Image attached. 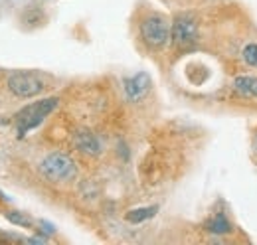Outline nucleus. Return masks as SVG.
<instances>
[{
    "label": "nucleus",
    "instance_id": "5",
    "mask_svg": "<svg viewBox=\"0 0 257 245\" xmlns=\"http://www.w3.org/2000/svg\"><path fill=\"white\" fill-rule=\"evenodd\" d=\"M198 38V22L192 14H178L170 28V40L176 48H188Z\"/></svg>",
    "mask_w": 257,
    "mask_h": 245
},
{
    "label": "nucleus",
    "instance_id": "4",
    "mask_svg": "<svg viewBox=\"0 0 257 245\" xmlns=\"http://www.w3.org/2000/svg\"><path fill=\"white\" fill-rule=\"evenodd\" d=\"M8 89L20 99H30L44 91L46 83L40 75H36L32 71H16L8 77Z\"/></svg>",
    "mask_w": 257,
    "mask_h": 245
},
{
    "label": "nucleus",
    "instance_id": "8",
    "mask_svg": "<svg viewBox=\"0 0 257 245\" xmlns=\"http://www.w3.org/2000/svg\"><path fill=\"white\" fill-rule=\"evenodd\" d=\"M233 89L243 97H257V77L251 75H237L233 79Z\"/></svg>",
    "mask_w": 257,
    "mask_h": 245
},
{
    "label": "nucleus",
    "instance_id": "10",
    "mask_svg": "<svg viewBox=\"0 0 257 245\" xmlns=\"http://www.w3.org/2000/svg\"><path fill=\"white\" fill-rule=\"evenodd\" d=\"M157 212H159L157 206H147V208L131 210V212H127L125 217H127V221H131V223H141V221H145V219H151Z\"/></svg>",
    "mask_w": 257,
    "mask_h": 245
},
{
    "label": "nucleus",
    "instance_id": "6",
    "mask_svg": "<svg viewBox=\"0 0 257 245\" xmlns=\"http://www.w3.org/2000/svg\"><path fill=\"white\" fill-rule=\"evenodd\" d=\"M123 85H125V93H127L128 101L137 103V101H141L149 93V89H151V77H149V73L141 71V73H137L133 77H127L123 81Z\"/></svg>",
    "mask_w": 257,
    "mask_h": 245
},
{
    "label": "nucleus",
    "instance_id": "13",
    "mask_svg": "<svg viewBox=\"0 0 257 245\" xmlns=\"http://www.w3.org/2000/svg\"><path fill=\"white\" fill-rule=\"evenodd\" d=\"M38 223H40V227H44V231H46V233H54V231H56V229H54V225H50L48 221H38Z\"/></svg>",
    "mask_w": 257,
    "mask_h": 245
},
{
    "label": "nucleus",
    "instance_id": "11",
    "mask_svg": "<svg viewBox=\"0 0 257 245\" xmlns=\"http://www.w3.org/2000/svg\"><path fill=\"white\" fill-rule=\"evenodd\" d=\"M6 219L12 221V223L18 225V227H32V219L26 214H20V212H8V214H6Z\"/></svg>",
    "mask_w": 257,
    "mask_h": 245
},
{
    "label": "nucleus",
    "instance_id": "7",
    "mask_svg": "<svg viewBox=\"0 0 257 245\" xmlns=\"http://www.w3.org/2000/svg\"><path fill=\"white\" fill-rule=\"evenodd\" d=\"M73 145H75V149L79 153L89 154V156H97V154L101 153L99 139H97L91 131H87V129H81V131H77L73 135Z\"/></svg>",
    "mask_w": 257,
    "mask_h": 245
},
{
    "label": "nucleus",
    "instance_id": "3",
    "mask_svg": "<svg viewBox=\"0 0 257 245\" xmlns=\"http://www.w3.org/2000/svg\"><path fill=\"white\" fill-rule=\"evenodd\" d=\"M170 28L168 20L161 14H151L141 22V38L151 48H162L170 40Z\"/></svg>",
    "mask_w": 257,
    "mask_h": 245
},
{
    "label": "nucleus",
    "instance_id": "2",
    "mask_svg": "<svg viewBox=\"0 0 257 245\" xmlns=\"http://www.w3.org/2000/svg\"><path fill=\"white\" fill-rule=\"evenodd\" d=\"M58 107V97H48L42 99L38 103H32L28 107H24L18 115H16V131L18 137H24L28 131L36 129L38 125H42V121Z\"/></svg>",
    "mask_w": 257,
    "mask_h": 245
},
{
    "label": "nucleus",
    "instance_id": "9",
    "mask_svg": "<svg viewBox=\"0 0 257 245\" xmlns=\"http://www.w3.org/2000/svg\"><path fill=\"white\" fill-rule=\"evenodd\" d=\"M206 229L210 233H216V235H224L231 231V223L227 221V217L224 214H218L216 217H212L208 223H206Z\"/></svg>",
    "mask_w": 257,
    "mask_h": 245
},
{
    "label": "nucleus",
    "instance_id": "12",
    "mask_svg": "<svg viewBox=\"0 0 257 245\" xmlns=\"http://www.w3.org/2000/svg\"><path fill=\"white\" fill-rule=\"evenodd\" d=\"M243 60L247 61L249 65H257V44H247L241 52Z\"/></svg>",
    "mask_w": 257,
    "mask_h": 245
},
{
    "label": "nucleus",
    "instance_id": "1",
    "mask_svg": "<svg viewBox=\"0 0 257 245\" xmlns=\"http://www.w3.org/2000/svg\"><path fill=\"white\" fill-rule=\"evenodd\" d=\"M40 172L50 182H71L77 176V166L71 156L64 153H52L40 162Z\"/></svg>",
    "mask_w": 257,
    "mask_h": 245
}]
</instances>
